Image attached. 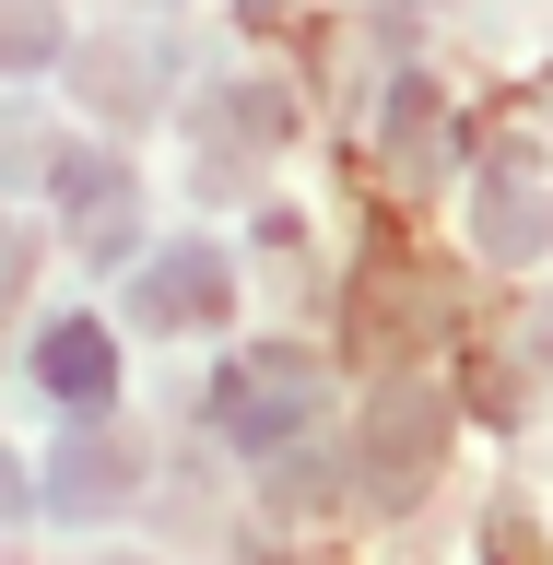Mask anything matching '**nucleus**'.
Returning a JSON list of instances; mask_svg holds the SVG:
<instances>
[{"instance_id": "nucleus-6", "label": "nucleus", "mask_w": 553, "mask_h": 565, "mask_svg": "<svg viewBox=\"0 0 553 565\" xmlns=\"http://www.w3.org/2000/svg\"><path fill=\"white\" fill-rule=\"evenodd\" d=\"M35 388H47L60 413H106V401H118V330L47 318V330H35Z\"/></svg>"}, {"instance_id": "nucleus-10", "label": "nucleus", "mask_w": 553, "mask_h": 565, "mask_svg": "<svg viewBox=\"0 0 553 565\" xmlns=\"http://www.w3.org/2000/svg\"><path fill=\"white\" fill-rule=\"evenodd\" d=\"M60 47V24H47V0H12V71H35Z\"/></svg>"}, {"instance_id": "nucleus-5", "label": "nucleus", "mask_w": 553, "mask_h": 565, "mask_svg": "<svg viewBox=\"0 0 553 565\" xmlns=\"http://www.w3.org/2000/svg\"><path fill=\"white\" fill-rule=\"evenodd\" d=\"M471 247L483 259H542L553 247V189L530 166H483L471 177Z\"/></svg>"}, {"instance_id": "nucleus-11", "label": "nucleus", "mask_w": 553, "mask_h": 565, "mask_svg": "<svg viewBox=\"0 0 553 565\" xmlns=\"http://www.w3.org/2000/svg\"><path fill=\"white\" fill-rule=\"evenodd\" d=\"M236 12H283V0H236Z\"/></svg>"}, {"instance_id": "nucleus-4", "label": "nucleus", "mask_w": 553, "mask_h": 565, "mask_svg": "<svg viewBox=\"0 0 553 565\" xmlns=\"http://www.w3.org/2000/svg\"><path fill=\"white\" fill-rule=\"evenodd\" d=\"M130 494H141V448H130V436H106V424H83V436L47 459L35 507H47V519H106V507H130Z\"/></svg>"}, {"instance_id": "nucleus-7", "label": "nucleus", "mask_w": 553, "mask_h": 565, "mask_svg": "<svg viewBox=\"0 0 553 565\" xmlns=\"http://www.w3.org/2000/svg\"><path fill=\"white\" fill-rule=\"evenodd\" d=\"M60 212H71V236L95 247V259H118V247H130V166H118V153H95V141H71L60 166Z\"/></svg>"}, {"instance_id": "nucleus-1", "label": "nucleus", "mask_w": 553, "mask_h": 565, "mask_svg": "<svg viewBox=\"0 0 553 565\" xmlns=\"http://www.w3.org/2000/svg\"><path fill=\"white\" fill-rule=\"evenodd\" d=\"M212 424H224L236 448L283 459V448H295V436H307V424H318V365H307V353H283V342L236 353V365L212 377Z\"/></svg>"}, {"instance_id": "nucleus-9", "label": "nucleus", "mask_w": 553, "mask_h": 565, "mask_svg": "<svg viewBox=\"0 0 553 565\" xmlns=\"http://www.w3.org/2000/svg\"><path fill=\"white\" fill-rule=\"evenodd\" d=\"M224 130H236V141H272V130H295V106H283L272 83H236V106H224Z\"/></svg>"}, {"instance_id": "nucleus-3", "label": "nucleus", "mask_w": 553, "mask_h": 565, "mask_svg": "<svg viewBox=\"0 0 553 565\" xmlns=\"http://www.w3.org/2000/svg\"><path fill=\"white\" fill-rule=\"evenodd\" d=\"M224 307H236V259H224V247H166V259H141V282H130L141 330H212Z\"/></svg>"}, {"instance_id": "nucleus-8", "label": "nucleus", "mask_w": 553, "mask_h": 565, "mask_svg": "<svg viewBox=\"0 0 553 565\" xmlns=\"http://www.w3.org/2000/svg\"><path fill=\"white\" fill-rule=\"evenodd\" d=\"M424 130H436V83H413V71H401V83H389V141H401V153H424Z\"/></svg>"}, {"instance_id": "nucleus-2", "label": "nucleus", "mask_w": 553, "mask_h": 565, "mask_svg": "<svg viewBox=\"0 0 553 565\" xmlns=\"http://www.w3.org/2000/svg\"><path fill=\"white\" fill-rule=\"evenodd\" d=\"M436 448H448V413H436L424 388H389L377 413H365V494H377V507H413Z\"/></svg>"}]
</instances>
